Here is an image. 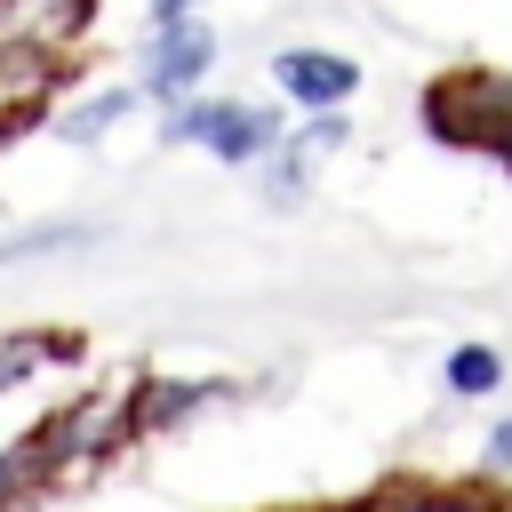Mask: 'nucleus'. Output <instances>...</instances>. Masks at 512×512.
<instances>
[{
	"mask_svg": "<svg viewBox=\"0 0 512 512\" xmlns=\"http://www.w3.org/2000/svg\"><path fill=\"white\" fill-rule=\"evenodd\" d=\"M480 464L488 472H512V416H496V432L480 440Z\"/></svg>",
	"mask_w": 512,
	"mask_h": 512,
	"instance_id": "obj_13",
	"label": "nucleus"
},
{
	"mask_svg": "<svg viewBox=\"0 0 512 512\" xmlns=\"http://www.w3.org/2000/svg\"><path fill=\"white\" fill-rule=\"evenodd\" d=\"M344 512H504V504L480 488H384V496L344 504Z\"/></svg>",
	"mask_w": 512,
	"mask_h": 512,
	"instance_id": "obj_9",
	"label": "nucleus"
},
{
	"mask_svg": "<svg viewBox=\"0 0 512 512\" xmlns=\"http://www.w3.org/2000/svg\"><path fill=\"white\" fill-rule=\"evenodd\" d=\"M184 16H200V0H152V24H184Z\"/></svg>",
	"mask_w": 512,
	"mask_h": 512,
	"instance_id": "obj_14",
	"label": "nucleus"
},
{
	"mask_svg": "<svg viewBox=\"0 0 512 512\" xmlns=\"http://www.w3.org/2000/svg\"><path fill=\"white\" fill-rule=\"evenodd\" d=\"M64 360H72V336H56V328H0V400L40 384Z\"/></svg>",
	"mask_w": 512,
	"mask_h": 512,
	"instance_id": "obj_7",
	"label": "nucleus"
},
{
	"mask_svg": "<svg viewBox=\"0 0 512 512\" xmlns=\"http://www.w3.org/2000/svg\"><path fill=\"white\" fill-rule=\"evenodd\" d=\"M504 384V352H488V344H456L448 352V392L456 400H488Z\"/></svg>",
	"mask_w": 512,
	"mask_h": 512,
	"instance_id": "obj_10",
	"label": "nucleus"
},
{
	"mask_svg": "<svg viewBox=\"0 0 512 512\" xmlns=\"http://www.w3.org/2000/svg\"><path fill=\"white\" fill-rule=\"evenodd\" d=\"M304 184H312V160H304L296 144H280V152L264 160V200H272V208H296Z\"/></svg>",
	"mask_w": 512,
	"mask_h": 512,
	"instance_id": "obj_12",
	"label": "nucleus"
},
{
	"mask_svg": "<svg viewBox=\"0 0 512 512\" xmlns=\"http://www.w3.org/2000/svg\"><path fill=\"white\" fill-rule=\"evenodd\" d=\"M136 104H144L136 80H128V88H88V96H72V104L56 112V136H64V144H104Z\"/></svg>",
	"mask_w": 512,
	"mask_h": 512,
	"instance_id": "obj_8",
	"label": "nucleus"
},
{
	"mask_svg": "<svg viewBox=\"0 0 512 512\" xmlns=\"http://www.w3.org/2000/svg\"><path fill=\"white\" fill-rule=\"evenodd\" d=\"M272 88H280L288 104H304V112H336V104L360 88V64L336 56V48H280V56H272Z\"/></svg>",
	"mask_w": 512,
	"mask_h": 512,
	"instance_id": "obj_5",
	"label": "nucleus"
},
{
	"mask_svg": "<svg viewBox=\"0 0 512 512\" xmlns=\"http://www.w3.org/2000/svg\"><path fill=\"white\" fill-rule=\"evenodd\" d=\"M64 480H72V456H64L56 416H40L32 432H16V440L0 448V512H24V504H40V496L64 488Z\"/></svg>",
	"mask_w": 512,
	"mask_h": 512,
	"instance_id": "obj_4",
	"label": "nucleus"
},
{
	"mask_svg": "<svg viewBox=\"0 0 512 512\" xmlns=\"http://www.w3.org/2000/svg\"><path fill=\"white\" fill-rule=\"evenodd\" d=\"M0 136H8V128H0Z\"/></svg>",
	"mask_w": 512,
	"mask_h": 512,
	"instance_id": "obj_15",
	"label": "nucleus"
},
{
	"mask_svg": "<svg viewBox=\"0 0 512 512\" xmlns=\"http://www.w3.org/2000/svg\"><path fill=\"white\" fill-rule=\"evenodd\" d=\"M216 400H224V384H208V376H152V384H136V440L176 432L184 416H200Z\"/></svg>",
	"mask_w": 512,
	"mask_h": 512,
	"instance_id": "obj_6",
	"label": "nucleus"
},
{
	"mask_svg": "<svg viewBox=\"0 0 512 512\" xmlns=\"http://www.w3.org/2000/svg\"><path fill=\"white\" fill-rule=\"evenodd\" d=\"M208 72H216V32H208L200 16H184V24H152L144 48H136V88H144L152 104H168V112L192 104Z\"/></svg>",
	"mask_w": 512,
	"mask_h": 512,
	"instance_id": "obj_2",
	"label": "nucleus"
},
{
	"mask_svg": "<svg viewBox=\"0 0 512 512\" xmlns=\"http://www.w3.org/2000/svg\"><path fill=\"white\" fill-rule=\"evenodd\" d=\"M160 136H168V144H200V152H216L224 168H264V160L288 144L280 112L240 104V96H192V104H176V112H168V128H160Z\"/></svg>",
	"mask_w": 512,
	"mask_h": 512,
	"instance_id": "obj_1",
	"label": "nucleus"
},
{
	"mask_svg": "<svg viewBox=\"0 0 512 512\" xmlns=\"http://www.w3.org/2000/svg\"><path fill=\"white\" fill-rule=\"evenodd\" d=\"M432 120H440V136L488 144V152L512 160V80H480V72L440 80V88H432Z\"/></svg>",
	"mask_w": 512,
	"mask_h": 512,
	"instance_id": "obj_3",
	"label": "nucleus"
},
{
	"mask_svg": "<svg viewBox=\"0 0 512 512\" xmlns=\"http://www.w3.org/2000/svg\"><path fill=\"white\" fill-rule=\"evenodd\" d=\"M88 240H96V224H72V216H56V224H32V232H8V240H0V264L48 256V248H88Z\"/></svg>",
	"mask_w": 512,
	"mask_h": 512,
	"instance_id": "obj_11",
	"label": "nucleus"
}]
</instances>
